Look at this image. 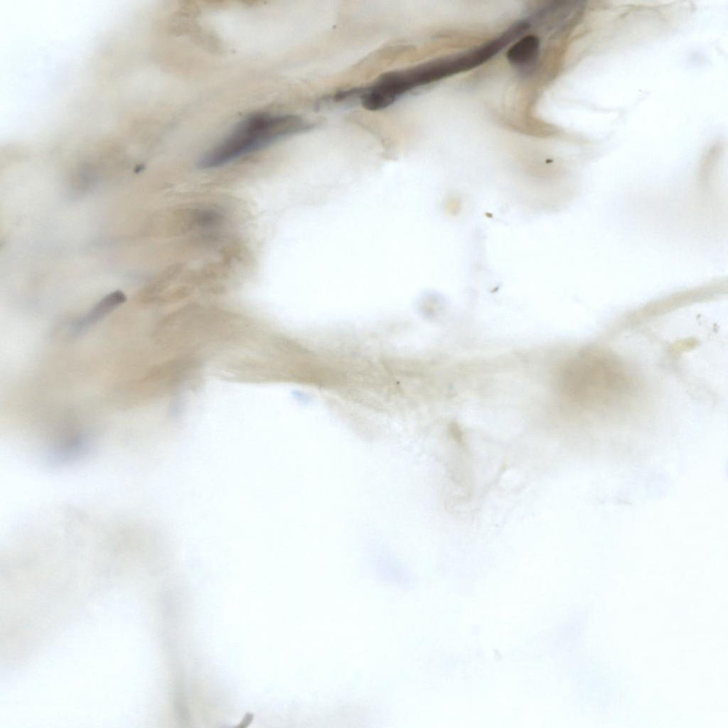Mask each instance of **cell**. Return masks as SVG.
I'll return each instance as SVG.
<instances>
[{"instance_id":"1","label":"cell","mask_w":728,"mask_h":728,"mask_svg":"<svg viewBox=\"0 0 728 728\" xmlns=\"http://www.w3.org/2000/svg\"><path fill=\"white\" fill-rule=\"evenodd\" d=\"M628 364L606 346H588L565 365L562 390L594 414L623 410L633 401L631 398L636 390L634 370Z\"/></svg>"},{"instance_id":"2","label":"cell","mask_w":728,"mask_h":728,"mask_svg":"<svg viewBox=\"0 0 728 728\" xmlns=\"http://www.w3.org/2000/svg\"><path fill=\"white\" fill-rule=\"evenodd\" d=\"M301 117L288 114L256 112L242 119L217 145L200 159L204 168L223 166L262 150L291 135L309 129Z\"/></svg>"}]
</instances>
